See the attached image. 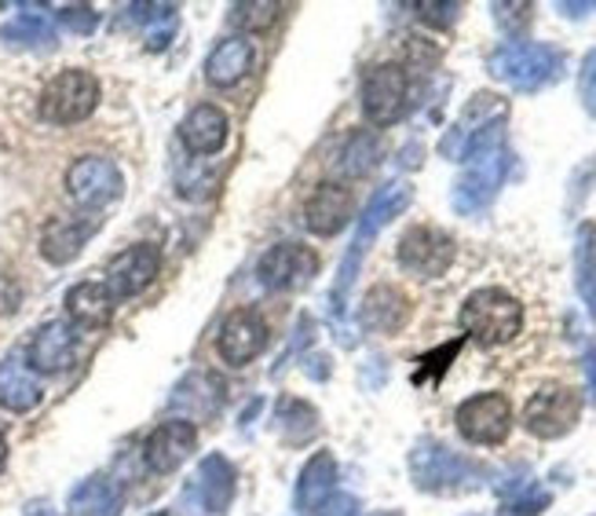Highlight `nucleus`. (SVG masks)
<instances>
[{"label":"nucleus","instance_id":"nucleus-26","mask_svg":"<svg viewBox=\"0 0 596 516\" xmlns=\"http://www.w3.org/2000/svg\"><path fill=\"white\" fill-rule=\"evenodd\" d=\"M67 311L85 330H99V326H107L113 316V297L103 282H78L67 294Z\"/></svg>","mask_w":596,"mask_h":516},{"label":"nucleus","instance_id":"nucleus-34","mask_svg":"<svg viewBox=\"0 0 596 516\" xmlns=\"http://www.w3.org/2000/svg\"><path fill=\"white\" fill-rule=\"evenodd\" d=\"M461 337L458 341H450V345H443L439 351H428V356H421L417 359V370H414V381L417 385H425V381H439L443 374H447V367H450V359L458 356L461 351Z\"/></svg>","mask_w":596,"mask_h":516},{"label":"nucleus","instance_id":"nucleus-28","mask_svg":"<svg viewBox=\"0 0 596 516\" xmlns=\"http://www.w3.org/2000/svg\"><path fill=\"white\" fill-rule=\"evenodd\" d=\"M575 286L586 300L589 316L596 319V228L582 224L575 238Z\"/></svg>","mask_w":596,"mask_h":516},{"label":"nucleus","instance_id":"nucleus-18","mask_svg":"<svg viewBox=\"0 0 596 516\" xmlns=\"http://www.w3.org/2000/svg\"><path fill=\"white\" fill-rule=\"evenodd\" d=\"M351 191L340 183H319L311 191V198L304 201V224H308L311 235L329 238L337 235L340 228H348L351 220Z\"/></svg>","mask_w":596,"mask_h":516},{"label":"nucleus","instance_id":"nucleus-35","mask_svg":"<svg viewBox=\"0 0 596 516\" xmlns=\"http://www.w3.org/2000/svg\"><path fill=\"white\" fill-rule=\"evenodd\" d=\"M8 41H16V44H52V27H48L44 19H37V16H22L16 19L11 27L4 30Z\"/></svg>","mask_w":596,"mask_h":516},{"label":"nucleus","instance_id":"nucleus-25","mask_svg":"<svg viewBox=\"0 0 596 516\" xmlns=\"http://www.w3.org/2000/svg\"><path fill=\"white\" fill-rule=\"evenodd\" d=\"M235 465L224 455H209L198 469V502L206 513H227V506L235 502Z\"/></svg>","mask_w":596,"mask_h":516},{"label":"nucleus","instance_id":"nucleus-6","mask_svg":"<svg viewBox=\"0 0 596 516\" xmlns=\"http://www.w3.org/2000/svg\"><path fill=\"white\" fill-rule=\"evenodd\" d=\"M99 107V81L88 70H59L41 92V118L52 125H78Z\"/></svg>","mask_w":596,"mask_h":516},{"label":"nucleus","instance_id":"nucleus-38","mask_svg":"<svg viewBox=\"0 0 596 516\" xmlns=\"http://www.w3.org/2000/svg\"><path fill=\"white\" fill-rule=\"evenodd\" d=\"M578 92H582V107L596 118V48L582 59V73H578Z\"/></svg>","mask_w":596,"mask_h":516},{"label":"nucleus","instance_id":"nucleus-24","mask_svg":"<svg viewBox=\"0 0 596 516\" xmlns=\"http://www.w3.org/2000/svg\"><path fill=\"white\" fill-rule=\"evenodd\" d=\"M41 381L33 377V370L27 367V359L8 356L0 359V407L11 414H27L41 403Z\"/></svg>","mask_w":596,"mask_h":516},{"label":"nucleus","instance_id":"nucleus-9","mask_svg":"<svg viewBox=\"0 0 596 516\" xmlns=\"http://www.w3.org/2000/svg\"><path fill=\"white\" fill-rule=\"evenodd\" d=\"M582 399L567 385H545L524 407V429L538 439H560L578 425Z\"/></svg>","mask_w":596,"mask_h":516},{"label":"nucleus","instance_id":"nucleus-37","mask_svg":"<svg viewBox=\"0 0 596 516\" xmlns=\"http://www.w3.org/2000/svg\"><path fill=\"white\" fill-rule=\"evenodd\" d=\"M530 11H535V4H524V0H519V4H494V19H498V27L505 30V33H524L527 27H530Z\"/></svg>","mask_w":596,"mask_h":516},{"label":"nucleus","instance_id":"nucleus-12","mask_svg":"<svg viewBox=\"0 0 596 516\" xmlns=\"http://www.w3.org/2000/svg\"><path fill=\"white\" fill-rule=\"evenodd\" d=\"M67 191L70 198L78 201L85 209H99L107 206V201L121 198L125 191V176L121 169L113 166L110 158L103 155H88V158H78L67 172Z\"/></svg>","mask_w":596,"mask_h":516},{"label":"nucleus","instance_id":"nucleus-23","mask_svg":"<svg viewBox=\"0 0 596 516\" xmlns=\"http://www.w3.org/2000/svg\"><path fill=\"white\" fill-rule=\"evenodd\" d=\"M257 62V48H252L249 37H227L206 59V81L217 88H231L246 78Z\"/></svg>","mask_w":596,"mask_h":516},{"label":"nucleus","instance_id":"nucleus-27","mask_svg":"<svg viewBox=\"0 0 596 516\" xmlns=\"http://www.w3.org/2000/svg\"><path fill=\"white\" fill-rule=\"evenodd\" d=\"M121 487L110 476H88L70 495V516H121Z\"/></svg>","mask_w":596,"mask_h":516},{"label":"nucleus","instance_id":"nucleus-22","mask_svg":"<svg viewBox=\"0 0 596 516\" xmlns=\"http://www.w3.org/2000/svg\"><path fill=\"white\" fill-rule=\"evenodd\" d=\"M359 319L366 330H374V334H396L410 319V297L396 286H374L370 294L362 297Z\"/></svg>","mask_w":596,"mask_h":516},{"label":"nucleus","instance_id":"nucleus-10","mask_svg":"<svg viewBox=\"0 0 596 516\" xmlns=\"http://www.w3.org/2000/svg\"><path fill=\"white\" fill-rule=\"evenodd\" d=\"M396 257L417 279H439V275L450 271L454 257H458V246H454V238L447 231L417 224V228H410L399 238Z\"/></svg>","mask_w":596,"mask_h":516},{"label":"nucleus","instance_id":"nucleus-33","mask_svg":"<svg viewBox=\"0 0 596 516\" xmlns=\"http://www.w3.org/2000/svg\"><path fill=\"white\" fill-rule=\"evenodd\" d=\"M278 16H282V4H275V0H252V4H235L231 8V22L249 30V33L271 30L278 22Z\"/></svg>","mask_w":596,"mask_h":516},{"label":"nucleus","instance_id":"nucleus-21","mask_svg":"<svg viewBox=\"0 0 596 516\" xmlns=\"http://www.w3.org/2000/svg\"><path fill=\"white\" fill-rule=\"evenodd\" d=\"M337 495V462L329 450H319L311 455V462L300 469L297 480V509L304 516H319L322 506Z\"/></svg>","mask_w":596,"mask_h":516},{"label":"nucleus","instance_id":"nucleus-30","mask_svg":"<svg viewBox=\"0 0 596 516\" xmlns=\"http://www.w3.org/2000/svg\"><path fill=\"white\" fill-rule=\"evenodd\" d=\"M278 433H282L286 444H304V439H311L319 433V414L304 399H294V396L278 399Z\"/></svg>","mask_w":596,"mask_h":516},{"label":"nucleus","instance_id":"nucleus-20","mask_svg":"<svg viewBox=\"0 0 596 516\" xmlns=\"http://www.w3.org/2000/svg\"><path fill=\"white\" fill-rule=\"evenodd\" d=\"M227 132H231V121L220 107L201 103L180 121V140L190 155H217L227 143Z\"/></svg>","mask_w":596,"mask_h":516},{"label":"nucleus","instance_id":"nucleus-1","mask_svg":"<svg viewBox=\"0 0 596 516\" xmlns=\"http://www.w3.org/2000/svg\"><path fill=\"white\" fill-rule=\"evenodd\" d=\"M410 198H414V191H410L407 183H385V187H377V195L370 198V206H366V212L359 217V228H355V238H351V246H348V257H345V264H340L337 286H334V311H340V316H345V300L351 294L355 275H359L362 254L370 249L377 231L388 228V224L410 206Z\"/></svg>","mask_w":596,"mask_h":516},{"label":"nucleus","instance_id":"nucleus-17","mask_svg":"<svg viewBox=\"0 0 596 516\" xmlns=\"http://www.w3.org/2000/svg\"><path fill=\"white\" fill-rule=\"evenodd\" d=\"M78 359V334L70 322H44L27 348V367L33 374H62Z\"/></svg>","mask_w":596,"mask_h":516},{"label":"nucleus","instance_id":"nucleus-7","mask_svg":"<svg viewBox=\"0 0 596 516\" xmlns=\"http://www.w3.org/2000/svg\"><path fill=\"white\" fill-rule=\"evenodd\" d=\"M509 161L513 155L505 150V143L468 158V172L454 183V195H450L454 209H458L461 217H473V212L487 209L494 195H498V187L505 183V176H509Z\"/></svg>","mask_w":596,"mask_h":516},{"label":"nucleus","instance_id":"nucleus-31","mask_svg":"<svg viewBox=\"0 0 596 516\" xmlns=\"http://www.w3.org/2000/svg\"><path fill=\"white\" fill-rule=\"evenodd\" d=\"M498 495L505 502V509L513 516H538L549 509V490L538 487L530 476H519V480H509L498 487Z\"/></svg>","mask_w":596,"mask_h":516},{"label":"nucleus","instance_id":"nucleus-4","mask_svg":"<svg viewBox=\"0 0 596 516\" xmlns=\"http://www.w3.org/2000/svg\"><path fill=\"white\" fill-rule=\"evenodd\" d=\"M410 476L421 490L454 495V490L479 487V480H484V465L458 455V450L443 447L439 439H421V444L410 450Z\"/></svg>","mask_w":596,"mask_h":516},{"label":"nucleus","instance_id":"nucleus-19","mask_svg":"<svg viewBox=\"0 0 596 516\" xmlns=\"http://www.w3.org/2000/svg\"><path fill=\"white\" fill-rule=\"evenodd\" d=\"M99 231V217H52L41 231V254L52 264H70Z\"/></svg>","mask_w":596,"mask_h":516},{"label":"nucleus","instance_id":"nucleus-13","mask_svg":"<svg viewBox=\"0 0 596 516\" xmlns=\"http://www.w3.org/2000/svg\"><path fill=\"white\" fill-rule=\"evenodd\" d=\"M268 322H264L260 311L252 308H238L231 316L224 319V330H220V341H217V351L227 367H246L260 356L264 348H268Z\"/></svg>","mask_w":596,"mask_h":516},{"label":"nucleus","instance_id":"nucleus-8","mask_svg":"<svg viewBox=\"0 0 596 516\" xmlns=\"http://www.w3.org/2000/svg\"><path fill=\"white\" fill-rule=\"evenodd\" d=\"M410 107V78L399 62H377L362 78V115L374 125H396Z\"/></svg>","mask_w":596,"mask_h":516},{"label":"nucleus","instance_id":"nucleus-3","mask_svg":"<svg viewBox=\"0 0 596 516\" xmlns=\"http://www.w3.org/2000/svg\"><path fill=\"white\" fill-rule=\"evenodd\" d=\"M505 118H509V103L490 92H479L473 96V103L465 107L461 121L443 136V158L450 161H468L476 155H484L490 147H501V129H505Z\"/></svg>","mask_w":596,"mask_h":516},{"label":"nucleus","instance_id":"nucleus-14","mask_svg":"<svg viewBox=\"0 0 596 516\" xmlns=\"http://www.w3.org/2000/svg\"><path fill=\"white\" fill-rule=\"evenodd\" d=\"M315 271H319V257L311 246L300 242H278L257 264L260 282L268 289H300L308 279H315Z\"/></svg>","mask_w":596,"mask_h":516},{"label":"nucleus","instance_id":"nucleus-42","mask_svg":"<svg viewBox=\"0 0 596 516\" xmlns=\"http://www.w3.org/2000/svg\"><path fill=\"white\" fill-rule=\"evenodd\" d=\"M582 367H586V377H589V399L596 403V348L593 345L586 348V363H582Z\"/></svg>","mask_w":596,"mask_h":516},{"label":"nucleus","instance_id":"nucleus-41","mask_svg":"<svg viewBox=\"0 0 596 516\" xmlns=\"http://www.w3.org/2000/svg\"><path fill=\"white\" fill-rule=\"evenodd\" d=\"M556 11H564L567 19H586V16H593V11H596V0H586V4H567V0H560Z\"/></svg>","mask_w":596,"mask_h":516},{"label":"nucleus","instance_id":"nucleus-43","mask_svg":"<svg viewBox=\"0 0 596 516\" xmlns=\"http://www.w3.org/2000/svg\"><path fill=\"white\" fill-rule=\"evenodd\" d=\"M4 465H8V444H4V436H0V473H4Z\"/></svg>","mask_w":596,"mask_h":516},{"label":"nucleus","instance_id":"nucleus-5","mask_svg":"<svg viewBox=\"0 0 596 516\" xmlns=\"http://www.w3.org/2000/svg\"><path fill=\"white\" fill-rule=\"evenodd\" d=\"M490 73L501 85L516 88V92H538V88L553 85L564 70V56L549 44H505L490 56Z\"/></svg>","mask_w":596,"mask_h":516},{"label":"nucleus","instance_id":"nucleus-36","mask_svg":"<svg viewBox=\"0 0 596 516\" xmlns=\"http://www.w3.org/2000/svg\"><path fill=\"white\" fill-rule=\"evenodd\" d=\"M414 11H417V19L428 22V27L447 30V27L458 22L461 4H458V0H443V4H436V0H421V4H414Z\"/></svg>","mask_w":596,"mask_h":516},{"label":"nucleus","instance_id":"nucleus-16","mask_svg":"<svg viewBox=\"0 0 596 516\" xmlns=\"http://www.w3.org/2000/svg\"><path fill=\"white\" fill-rule=\"evenodd\" d=\"M161 271V249L155 242H139L129 246L125 254H118L107 268V289L110 297H136L158 279Z\"/></svg>","mask_w":596,"mask_h":516},{"label":"nucleus","instance_id":"nucleus-32","mask_svg":"<svg viewBox=\"0 0 596 516\" xmlns=\"http://www.w3.org/2000/svg\"><path fill=\"white\" fill-rule=\"evenodd\" d=\"M132 19L139 22H155V27L147 30V48H165L169 44V37L176 30V8L172 4H132Z\"/></svg>","mask_w":596,"mask_h":516},{"label":"nucleus","instance_id":"nucleus-2","mask_svg":"<svg viewBox=\"0 0 596 516\" xmlns=\"http://www.w3.org/2000/svg\"><path fill=\"white\" fill-rule=\"evenodd\" d=\"M461 330L465 337H473L479 348L509 345L516 341V334L524 330V305L498 286H484L465 297Z\"/></svg>","mask_w":596,"mask_h":516},{"label":"nucleus","instance_id":"nucleus-39","mask_svg":"<svg viewBox=\"0 0 596 516\" xmlns=\"http://www.w3.org/2000/svg\"><path fill=\"white\" fill-rule=\"evenodd\" d=\"M59 19H62V27L73 30V33H92L96 30V22L99 16L88 4H70V8H62L59 11Z\"/></svg>","mask_w":596,"mask_h":516},{"label":"nucleus","instance_id":"nucleus-45","mask_svg":"<svg viewBox=\"0 0 596 516\" xmlns=\"http://www.w3.org/2000/svg\"><path fill=\"white\" fill-rule=\"evenodd\" d=\"M155 516H169V513H155Z\"/></svg>","mask_w":596,"mask_h":516},{"label":"nucleus","instance_id":"nucleus-11","mask_svg":"<svg viewBox=\"0 0 596 516\" xmlns=\"http://www.w3.org/2000/svg\"><path fill=\"white\" fill-rule=\"evenodd\" d=\"M454 421H458V433L468 444L494 447L513 433V407L501 393H479L461 403Z\"/></svg>","mask_w":596,"mask_h":516},{"label":"nucleus","instance_id":"nucleus-15","mask_svg":"<svg viewBox=\"0 0 596 516\" xmlns=\"http://www.w3.org/2000/svg\"><path fill=\"white\" fill-rule=\"evenodd\" d=\"M198 447V429L195 421H183V418H172V421H161L155 433L147 436L143 444V462L150 473H176L180 465L195 455Z\"/></svg>","mask_w":596,"mask_h":516},{"label":"nucleus","instance_id":"nucleus-40","mask_svg":"<svg viewBox=\"0 0 596 516\" xmlns=\"http://www.w3.org/2000/svg\"><path fill=\"white\" fill-rule=\"evenodd\" d=\"M319 516H359V498H351V495H334L322 506Z\"/></svg>","mask_w":596,"mask_h":516},{"label":"nucleus","instance_id":"nucleus-44","mask_svg":"<svg viewBox=\"0 0 596 516\" xmlns=\"http://www.w3.org/2000/svg\"><path fill=\"white\" fill-rule=\"evenodd\" d=\"M370 516H403L399 509H380V513H370Z\"/></svg>","mask_w":596,"mask_h":516},{"label":"nucleus","instance_id":"nucleus-29","mask_svg":"<svg viewBox=\"0 0 596 516\" xmlns=\"http://www.w3.org/2000/svg\"><path fill=\"white\" fill-rule=\"evenodd\" d=\"M380 136L370 132V129H359V132H351L345 147H340V158H337V169L345 172V176H366L370 172L377 161H380Z\"/></svg>","mask_w":596,"mask_h":516}]
</instances>
